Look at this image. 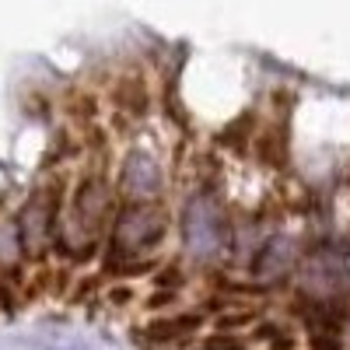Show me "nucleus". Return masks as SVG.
<instances>
[{
  "mask_svg": "<svg viewBox=\"0 0 350 350\" xmlns=\"http://www.w3.org/2000/svg\"><path fill=\"white\" fill-rule=\"evenodd\" d=\"M200 350H245V340H239L235 333H214L203 340Z\"/></svg>",
  "mask_w": 350,
  "mask_h": 350,
  "instance_id": "nucleus-4",
  "label": "nucleus"
},
{
  "mask_svg": "<svg viewBox=\"0 0 350 350\" xmlns=\"http://www.w3.org/2000/svg\"><path fill=\"white\" fill-rule=\"evenodd\" d=\"M148 305H151V308H158V305H175V291H158Z\"/></svg>",
  "mask_w": 350,
  "mask_h": 350,
  "instance_id": "nucleus-7",
  "label": "nucleus"
},
{
  "mask_svg": "<svg viewBox=\"0 0 350 350\" xmlns=\"http://www.w3.org/2000/svg\"><path fill=\"white\" fill-rule=\"evenodd\" d=\"M196 329H200V315H172V319H158L148 329H137V340L144 336L148 343H179Z\"/></svg>",
  "mask_w": 350,
  "mask_h": 350,
  "instance_id": "nucleus-2",
  "label": "nucleus"
},
{
  "mask_svg": "<svg viewBox=\"0 0 350 350\" xmlns=\"http://www.w3.org/2000/svg\"><path fill=\"white\" fill-rule=\"evenodd\" d=\"M158 183H161V175H158V168H154L151 158L133 154V158L126 161V186H130L137 196H151V193L158 189Z\"/></svg>",
  "mask_w": 350,
  "mask_h": 350,
  "instance_id": "nucleus-3",
  "label": "nucleus"
},
{
  "mask_svg": "<svg viewBox=\"0 0 350 350\" xmlns=\"http://www.w3.org/2000/svg\"><path fill=\"white\" fill-rule=\"evenodd\" d=\"M308 343H312V350H343V340L336 333H315Z\"/></svg>",
  "mask_w": 350,
  "mask_h": 350,
  "instance_id": "nucleus-5",
  "label": "nucleus"
},
{
  "mask_svg": "<svg viewBox=\"0 0 350 350\" xmlns=\"http://www.w3.org/2000/svg\"><path fill=\"white\" fill-rule=\"evenodd\" d=\"M249 323H256V315H252V312H235V315H221V333L235 329V326H249Z\"/></svg>",
  "mask_w": 350,
  "mask_h": 350,
  "instance_id": "nucleus-6",
  "label": "nucleus"
},
{
  "mask_svg": "<svg viewBox=\"0 0 350 350\" xmlns=\"http://www.w3.org/2000/svg\"><path fill=\"white\" fill-rule=\"evenodd\" d=\"M273 350H295V340H291V336L280 340V336H277V340H273Z\"/></svg>",
  "mask_w": 350,
  "mask_h": 350,
  "instance_id": "nucleus-8",
  "label": "nucleus"
},
{
  "mask_svg": "<svg viewBox=\"0 0 350 350\" xmlns=\"http://www.w3.org/2000/svg\"><path fill=\"white\" fill-rule=\"evenodd\" d=\"M161 235H165V214L158 207H151V203H144V207L123 211L112 242H116L120 256H140V249L154 245Z\"/></svg>",
  "mask_w": 350,
  "mask_h": 350,
  "instance_id": "nucleus-1",
  "label": "nucleus"
}]
</instances>
